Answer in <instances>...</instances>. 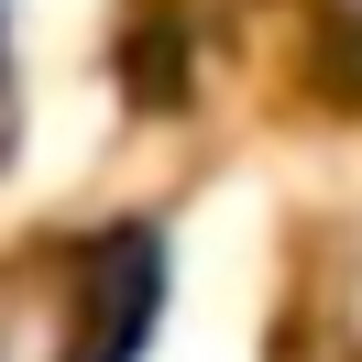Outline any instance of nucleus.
<instances>
[{
    "instance_id": "nucleus-1",
    "label": "nucleus",
    "mask_w": 362,
    "mask_h": 362,
    "mask_svg": "<svg viewBox=\"0 0 362 362\" xmlns=\"http://www.w3.org/2000/svg\"><path fill=\"white\" fill-rule=\"evenodd\" d=\"M154 286H165L154 230H110L99 242V274H88V329H77L66 362H132L154 340Z\"/></svg>"
}]
</instances>
